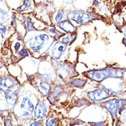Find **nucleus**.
<instances>
[{
  "label": "nucleus",
  "instance_id": "obj_1",
  "mask_svg": "<svg viewBox=\"0 0 126 126\" xmlns=\"http://www.w3.org/2000/svg\"><path fill=\"white\" fill-rule=\"evenodd\" d=\"M125 73H126V69L109 67V68H104L101 70H94V71H88L87 73V75L90 79L94 81L102 82L107 79L123 78Z\"/></svg>",
  "mask_w": 126,
  "mask_h": 126
},
{
  "label": "nucleus",
  "instance_id": "obj_2",
  "mask_svg": "<svg viewBox=\"0 0 126 126\" xmlns=\"http://www.w3.org/2000/svg\"><path fill=\"white\" fill-rule=\"evenodd\" d=\"M50 39V37L46 33H41L35 35L34 37H32L26 42V44L30 49L32 51L39 52L43 48L46 43H47Z\"/></svg>",
  "mask_w": 126,
  "mask_h": 126
},
{
  "label": "nucleus",
  "instance_id": "obj_3",
  "mask_svg": "<svg viewBox=\"0 0 126 126\" xmlns=\"http://www.w3.org/2000/svg\"><path fill=\"white\" fill-rule=\"evenodd\" d=\"M126 105V99H112L103 103L104 107L110 112L113 120H117V112L121 107Z\"/></svg>",
  "mask_w": 126,
  "mask_h": 126
},
{
  "label": "nucleus",
  "instance_id": "obj_4",
  "mask_svg": "<svg viewBox=\"0 0 126 126\" xmlns=\"http://www.w3.org/2000/svg\"><path fill=\"white\" fill-rule=\"evenodd\" d=\"M69 19L74 20L79 25H84L92 19V17L89 13L83 12H69L66 13Z\"/></svg>",
  "mask_w": 126,
  "mask_h": 126
},
{
  "label": "nucleus",
  "instance_id": "obj_5",
  "mask_svg": "<svg viewBox=\"0 0 126 126\" xmlns=\"http://www.w3.org/2000/svg\"><path fill=\"white\" fill-rule=\"evenodd\" d=\"M67 48L66 44L62 43L61 41H56L50 49V55L52 58L55 60H60L62 56L64 54Z\"/></svg>",
  "mask_w": 126,
  "mask_h": 126
},
{
  "label": "nucleus",
  "instance_id": "obj_6",
  "mask_svg": "<svg viewBox=\"0 0 126 126\" xmlns=\"http://www.w3.org/2000/svg\"><path fill=\"white\" fill-rule=\"evenodd\" d=\"M102 87L103 88L98 89L88 93V98L92 102H100L103 99L108 98V97H110V95L109 92L103 86Z\"/></svg>",
  "mask_w": 126,
  "mask_h": 126
},
{
  "label": "nucleus",
  "instance_id": "obj_7",
  "mask_svg": "<svg viewBox=\"0 0 126 126\" xmlns=\"http://www.w3.org/2000/svg\"><path fill=\"white\" fill-rule=\"evenodd\" d=\"M48 106L44 102H39L34 110V116L36 119L42 120L44 119L48 113Z\"/></svg>",
  "mask_w": 126,
  "mask_h": 126
},
{
  "label": "nucleus",
  "instance_id": "obj_8",
  "mask_svg": "<svg viewBox=\"0 0 126 126\" xmlns=\"http://www.w3.org/2000/svg\"><path fill=\"white\" fill-rule=\"evenodd\" d=\"M4 92V98L6 99L7 105L10 106L11 108L15 106L17 99H18V91H12V92Z\"/></svg>",
  "mask_w": 126,
  "mask_h": 126
},
{
  "label": "nucleus",
  "instance_id": "obj_9",
  "mask_svg": "<svg viewBox=\"0 0 126 126\" xmlns=\"http://www.w3.org/2000/svg\"><path fill=\"white\" fill-rule=\"evenodd\" d=\"M1 91L7 92L16 85L17 82L12 77H3L1 79Z\"/></svg>",
  "mask_w": 126,
  "mask_h": 126
},
{
  "label": "nucleus",
  "instance_id": "obj_10",
  "mask_svg": "<svg viewBox=\"0 0 126 126\" xmlns=\"http://www.w3.org/2000/svg\"><path fill=\"white\" fill-rule=\"evenodd\" d=\"M20 108L22 109L23 112H30L31 113L33 112L35 110V106L32 103V102L30 99L28 97H22L20 102Z\"/></svg>",
  "mask_w": 126,
  "mask_h": 126
},
{
  "label": "nucleus",
  "instance_id": "obj_11",
  "mask_svg": "<svg viewBox=\"0 0 126 126\" xmlns=\"http://www.w3.org/2000/svg\"><path fill=\"white\" fill-rule=\"evenodd\" d=\"M58 26L67 33H74L77 30V28L74 26V25L69 20H63L60 22L58 24Z\"/></svg>",
  "mask_w": 126,
  "mask_h": 126
},
{
  "label": "nucleus",
  "instance_id": "obj_12",
  "mask_svg": "<svg viewBox=\"0 0 126 126\" xmlns=\"http://www.w3.org/2000/svg\"><path fill=\"white\" fill-rule=\"evenodd\" d=\"M38 89L39 92L43 95L47 96V95H48L49 93H50V85L48 82L43 81V82L39 84Z\"/></svg>",
  "mask_w": 126,
  "mask_h": 126
},
{
  "label": "nucleus",
  "instance_id": "obj_13",
  "mask_svg": "<svg viewBox=\"0 0 126 126\" xmlns=\"http://www.w3.org/2000/svg\"><path fill=\"white\" fill-rule=\"evenodd\" d=\"M76 39V35H73L71 37L69 36V35H66L63 38L60 39V41H61L62 43H65V44H67V43H72Z\"/></svg>",
  "mask_w": 126,
  "mask_h": 126
},
{
  "label": "nucleus",
  "instance_id": "obj_14",
  "mask_svg": "<svg viewBox=\"0 0 126 126\" xmlns=\"http://www.w3.org/2000/svg\"><path fill=\"white\" fill-rule=\"evenodd\" d=\"M61 92H62V89H61V88H60V87L56 88V89H55L54 92L50 95V97H49V100H50V102L52 104H53V103H54L53 100H54L56 97H58V94H59Z\"/></svg>",
  "mask_w": 126,
  "mask_h": 126
},
{
  "label": "nucleus",
  "instance_id": "obj_15",
  "mask_svg": "<svg viewBox=\"0 0 126 126\" xmlns=\"http://www.w3.org/2000/svg\"><path fill=\"white\" fill-rule=\"evenodd\" d=\"M71 84L76 87H83L86 84V81L80 80V79H74L71 81Z\"/></svg>",
  "mask_w": 126,
  "mask_h": 126
},
{
  "label": "nucleus",
  "instance_id": "obj_16",
  "mask_svg": "<svg viewBox=\"0 0 126 126\" xmlns=\"http://www.w3.org/2000/svg\"><path fill=\"white\" fill-rule=\"evenodd\" d=\"M1 23H5L9 20L8 13L2 9L1 10Z\"/></svg>",
  "mask_w": 126,
  "mask_h": 126
},
{
  "label": "nucleus",
  "instance_id": "obj_17",
  "mask_svg": "<svg viewBox=\"0 0 126 126\" xmlns=\"http://www.w3.org/2000/svg\"><path fill=\"white\" fill-rule=\"evenodd\" d=\"M30 7V0H25V4H23V6H21L19 8H17L16 10L19 11V12H22L24 10L28 9Z\"/></svg>",
  "mask_w": 126,
  "mask_h": 126
},
{
  "label": "nucleus",
  "instance_id": "obj_18",
  "mask_svg": "<svg viewBox=\"0 0 126 126\" xmlns=\"http://www.w3.org/2000/svg\"><path fill=\"white\" fill-rule=\"evenodd\" d=\"M63 18V12L59 11V12H57V14H56V15L55 17V22L56 23H58V22H61Z\"/></svg>",
  "mask_w": 126,
  "mask_h": 126
},
{
  "label": "nucleus",
  "instance_id": "obj_19",
  "mask_svg": "<svg viewBox=\"0 0 126 126\" xmlns=\"http://www.w3.org/2000/svg\"><path fill=\"white\" fill-rule=\"evenodd\" d=\"M47 126H55L58 125V123H57V120H56L55 119L53 118H49L48 120L46 121V124Z\"/></svg>",
  "mask_w": 126,
  "mask_h": 126
},
{
  "label": "nucleus",
  "instance_id": "obj_20",
  "mask_svg": "<svg viewBox=\"0 0 126 126\" xmlns=\"http://www.w3.org/2000/svg\"><path fill=\"white\" fill-rule=\"evenodd\" d=\"M35 28L33 27V25L31 22V19L29 17L27 18V31L30 32V31H32V30H34Z\"/></svg>",
  "mask_w": 126,
  "mask_h": 126
},
{
  "label": "nucleus",
  "instance_id": "obj_21",
  "mask_svg": "<svg viewBox=\"0 0 126 126\" xmlns=\"http://www.w3.org/2000/svg\"><path fill=\"white\" fill-rule=\"evenodd\" d=\"M19 55L22 57H28L29 56V52L26 48H22L19 51Z\"/></svg>",
  "mask_w": 126,
  "mask_h": 126
},
{
  "label": "nucleus",
  "instance_id": "obj_22",
  "mask_svg": "<svg viewBox=\"0 0 126 126\" xmlns=\"http://www.w3.org/2000/svg\"><path fill=\"white\" fill-rule=\"evenodd\" d=\"M6 27L2 24V23H1V36L2 37H4V35H5V33H6Z\"/></svg>",
  "mask_w": 126,
  "mask_h": 126
},
{
  "label": "nucleus",
  "instance_id": "obj_23",
  "mask_svg": "<svg viewBox=\"0 0 126 126\" xmlns=\"http://www.w3.org/2000/svg\"><path fill=\"white\" fill-rule=\"evenodd\" d=\"M49 32H50V34L56 35V32H57V30H56L55 28H49Z\"/></svg>",
  "mask_w": 126,
  "mask_h": 126
},
{
  "label": "nucleus",
  "instance_id": "obj_24",
  "mask_svg": "<svg viewBox=\"0 0 126 126\" xmlns=\"http://www.w3.org/2000/svg\"><path fill=\"white\" fill-rule=\"evenodd\" d=\"M20 46H21L20 43H19V42H16V43H15V50L16 52H17V51L19 50V48H20Z\"/></svg>",
  "mask_w": 126,
  "mask_h": 126
},
{
  "label": "nucleus",
  "instance_id": "obj_25",
  "mask_svg": "<svg viewBox=\"0 0 126 126\" xmlns=\"http://www.w3.org/2000/svg\"><path fill=\"white\" fill-rule=\"evenodd\" d=\"M30 126H41V123L39 122V121H32V122H31L30 123Z\"/></svg>",
  "mask_w": 126,
  "mask_h": 126
},
{
  "label": "nucleus",
  "instance_id": "obj_26",
  "mask_svg": "<svg viewBox=\"0 0 126 126\" xmlns=\"http://www.w3.org/2000/svg\"><path fill=\"white\" fill-rule=\"evenodd\" d=\"M90 125H92V126H105V124L102 122H100V123H91Z\"/></svg>",
  "mask_w": 126,
  "mask_h": 126
},
{
  "label": "nucleus",
  "instance_id": "obj_27",
  "mask_svg": "<svg viewBox=\"0 0 126 126\" xmlns=\"http://www.w3.org/2000/svg\"><path fill=\"white\" fill-rule=\"evenodd\" d=\"M94 5H98L99 4V1L97 0H94Z\"/></svg>",
  "mask_w": 126,
  "mask_h": 126
},
{
  "label": "nucleus",
  "instance_id": "obj_28",
  "mask_svg": "<svg viewBox=\"0 0 126 126\" xmlns=\"http://www.w3.org/2000/svg\"><path fill=\"white\" fill-rule=\"evenodd\" d=\"M123 43H124V44L126 46V38H123Z\"/></svg>",
  "mask_w": 126,
  "mask_h": 126
},
{
  "label": "nucleus",
  "instance_id": "obj_29",
  "mask_svg": "<svg viewBox=\"0 0 126 126\" xmlns=\"http://www.w3.org/2000/svg\"><path fill=\"white\" fill-rule=\"evenodd\" d=\"M124 32H125V36L126 37V28L124 29Z\"/></svg>",
  "mask_w": 126,
  "mask_h": 126
},
{
  "label": "nucleus",
  "instance_id": "obj_30",
  "mask_svg": "<svg viewBox=\"0 0 126 126\" xmlns=\"http://www.w3.org/2000/svg\"><path fill=\"white\" fill-rule=\"evenodd\" d=\"M124 78H125V81L126 82V74H125V75H124Z\"/></svg>",
  "mask_w": 126,
  "mask_h": 126
},
{
  "label": "nucleus",
  "instance_id": "obj_31",
  "mask_svg": "<svg viewBox=\"0 0 126 126\" xmlns=\"http://www.w3.org/2000/svg\"></svg>",
  "mask_w": 126,
  "mask_h": 126
}]
</instances>
